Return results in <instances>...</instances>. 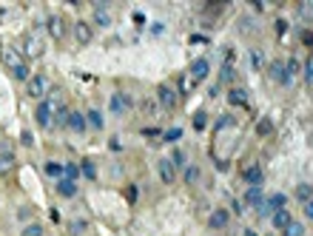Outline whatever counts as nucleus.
Returning a JSON list of instances; mask_svg holds the SVG:
<instances>
[{
  "label": "nucleus",
  "mask_w": 313,
  "mask_h": 236,
  "mask_svg": "<svg viewBox=\"0 0 313 236\" xmlns=\"http://www.w3.org/2000/svg\"><path fill=\"white\" fill-rule=\"evenodd\" d=\"M180 137H182V128H168L165 131V143H177Z\"/></svg>",
  "instance_id": "f704fd0d"
},
{
  "label": "nucleus",
  "mask_w": 313,
  "mask_h": 236,
  "mask_svg": "<svg viewBox=\"0 0 313 236\" xmlns=\"http://www.w3.org/2000/svg\"><path fill=\"white\" fill-rule=\"evenodd\" d=\"M86 120L91 122V128H97V131L102 128V117H100V111H88V117H86Z\"/></svg>",
  "instance_id": "2f4dec72"
},
{
  "label": "nucleus",
  "mask_w": 313,
  "mask_h": 236,
  "mask_svg": "<svg viewBox=\"0 0 313 236\" xmlns=\"http://www.w3.org/2000/svg\"><path fill=\"white\" fill-rule=\"evenodd\" d=\"M228 100H231L233 106H248V91L245 88H231V91H228Z\"/></svg>",
  "instance_id": "6ab92c4d"
},
{
  "label": "nucleus",
  "mask_w": 313,
  "mask_h": 236,
  "mask_svg": "<svg viewBox=\"0 0 313 236\" xmlns=\"http://www.w3.org/2000/svg\"><path fill=\"white\" fill-rule=\"evenodd\" d=\"M0 60H3V65H6V69H12V72H15L17 65H23V54H20V49H15V46H3Z\"/></svg>",
  "instance_id": "f257e3e1"
},
{
  "label": "nucleus",
  "mask_w": 313,
  "mask_h": 236,
  "mask_svg": "<svg viewBox=\"0 0 313 236\" xmlns=\"http://www.w3.org/2000/svg\"><path fill=\"white\" fill-rule=\"evenodd\" d=\"M305 80H307V83H310V86H313V57L305 63Z\"/></svg>",
  "instance_id": "e433bc0d"
},
{
  "label": "nucleus",
  "mask_w": 313,
  "mask_h": 236,
  "mask_svg": "<svg viewBox=\"0 0 313 236\" xmlns=\"http://www.w3.org/2000/svg\"><path fill=\"white\" fill-rule=\"evenodd\" d=\"M40 54H43V43H40V40H37V37H26V40H23V57H29V60H37L40 57Z\"/></svg>",
  "instance_id": "20e7f679"
},
{
  "label": "nucleus",
  "mask_w": 313,
  "mask_h": 236,
  "mask_svg": "<svg viewBox=\"0 0 313 236\" xmlns=\"http://www.w3.org/2000/svg\"><path fill=\"white\" fill-rule=\"evenodd\" d=\"M205 125H208V114H205V111H197V114H194V128L202 131Z\"/></svg>",
  "instance_id": "c756f323"
},
{
  "label": "nucleus",
  "mask_w": 313,
  "mask_h": 236,
  "mask_svg": "<svg viewBox=\"0 0 313 236\" xmlns=\"http://www.w3.org/2000/svg\"><path fill=\"white\" fill-rule=\"evenodd\" d=\"M282 233H285V236H305V228H302L299 222H291V225H288Z\"/></svg>",
  "instance_id": "cd10ccee"
},
{
  "label": "nucleus",
  "mask_w": 313,
  "mask_h": 236,
  "mask_svg": "<svg viewBox=\"0 0 313 236\" xmlns=\"http://www.w3.org/2000/svg\"><path fill=\"white\" fill-rule=\"evenodd\" d=\"M34 120H37V125H43V128H49L51 122H54V111H51V103L49 100H43L40 106H37Z\"/></svg>",
  "instance_id": "f03ea898"
},
{
  "label": "nucleus",
  "mask_w": 313,
  "mask_h": 236,
  "mask_svg": "<svg viewBox=\"0 0 313 236\" xmlns=\"http://www.w3.org/2000/svg\"><path fill=\"white\" fill-rule=\"evenodd\" d=\"M228 222H231V214H228L225 208H217L211 214V219H208V225H211L214 230H222V228H228Z\"/></svg>",
  "instance_id": "9d476101"
},
{
  "label": "nucleus",
  "mask_w": 313,
  "mask_h": 236,
  "mask_svg": "<svg viewBox=\"0 0 313 236\" xmlns=\"http://www.w3.org/2000/svg\"><path fill=\"white\" fill-rule=\"evenodd\" d=\"M46 88H49V80H46V74H34V77L29 80V97H43Z\"/></svg>",
  "instance_id": "39448f33"
},
{
  "label": "nucleus",
  "mask_w": 313,
  "mask_h": 236,
  "mask_svg": "<svg viewBox=\"0 0 313 236\" xmlns=\"http://www.w3.org/2000/svg\"><path fill=\"white\" fill-rule=\"evenodd\" d=\"M291 222H293V216H291V211H285V208L270 216V225H273V228H279V230H285L288 225H291Z\"/></svg>",
  "instance_id": "4468645a"
},
{
  "label": "nucleus",
  "mask_w": 313,
  "mask_h": 236,
  "mask_svg": "<svg viewBox=\"0 0 313 236\" xmlns=\"http://www.w3.org/2000/svg\"><path fill=\"white\" fill-rule=\"evenodd\" d=\"M242 202L245 205H251V208H262V202H265V196H262V188H256V185H251L245 191V196H242Z\"/></svg>",
  "instance_id": "f8f14e48"
},
{
  "label": "nucleus",
  "mask_w": 313,
  "mask_h": 236,
  "mask_svg": "<svg viewBox=\"0 0 313 236\" xmlns=\"http://www.w3.org/2000/svg\"><path fill=\"white\" fill-rule=\"evenodd\" d=\"M296 196L302 202H307V199H313V185H307V182H302V185L296 188Z\"/></svg>",
  "instance_id": "4be33fe9"
},
{
  "label": "nucleus",
  "mask_w": 313,
  "mask_h": 236,
  "mask_svg": "<svg viewBox=\"0 0 313 236\" xmlns=\"http://www.w3.org/2000/svg\"><path fill=\"white\" fill-rule=\"evenodd\" d=\"M262 179H265V174H262V168H259V165H248L245 168V182L248 185H262Z\"/></svg>",
  "instance_id": "ddd939ff"
},
{
  "label": "nucleus",
  "mask_w": 313,
  "mask_h": 236,
  "mask_svg": "<svg viewBox=\"0 0 313 236\" xmlns=\"http://www.w3.org/2000/svg\"><path fill=\"white\" fill-rule=\"evenodd\" d=\"M74 40L80 46H88L91 43V26H88L86 20H77L74 23Z\"/></svg>",
  "instance_id": "6e6552de"
},
{
  "label": "nucleus",
  "mask_w": 313,
  "mask_h": 236,
  "mask_svg": "<svg viewBox=\"0 0 313 236\" xmlns=\"http://www.w3.org/2000/svg\"><path fill=\"white\" fill-rule=\"evenodd\" d=\"M225 80H233V69H231V65H222V83H225Z\"/></svg>",
  "instance_id": "4c0bfd02"
},
{
  "label": "nucleus",
  "mask_w": 313,
  "mask_h": 236,
  "mask_svg": "<svg viewBox=\"0 0 313 236\" xmlns=\"http://www.w3.org/2000/svg\"><path fill=\"white\" fill-rule=\"evenodd\" d=\"M80 171H83V174H86V177H88V179H94V177H97V171H94V165L88 162V159H86V162H83V168H80Z\"/></svg>",
  "instance_id": "c9c22d12"
},
{
  "label": "nucleus",
  "mask_w": 313,
  "mask_h": 236,
  "mask_svg": "<svg viewBox=\"0 0 313 236\" xmlns=\"http://www.w3.org/2000/svg\"><path fill=\"white\" fill-rule=\"evenodd\" d=\"M20 236H43V225H37V222H34V225H29Z\"/></svg>",
  "instance_id": "473e14b6"
},
{
  "label": "nucleus",
  "mask_w": 313,
  "mask_h": 236,
  "mask_svg": "<svg viewBox=\"0 0 313 236\" xmlns=\"http://www.w3.org/2000/svg\"><path fill=\"white\" fill-rule=\"evenodd\" d=\"M125 106H131V100H128L125 94H114V97H111V111H114V114H120Z\"/></svg>",
  "instance_id": "aec40b11"
},
{
  "label": "nucleus",
  "mask_w": 313,
  "mask_h": 236,
  "mask_svg": "<svg viewBox=\"0 0 313 236\" xmlns=\"http://www.w3.org/2000/svg\"><path fill=\"white\" fill-rule=\"evenodd\" d=\"M270 131H273V122H270L268 117H265V120H259V125H256V134H259V137H268Z\"/></svg>",
  "instance_id": "393cba45"
},
{
  "label": "nucleus",
  "mask_w": 313,
  "mask_h": 236,
  "mask_svg": "<svg viewBox=\"0 0 313 236\" xmlns=\"http://www.w3.org/2000/svg\"><path fill=\"white\" fill-rule=\"evenodd\" d=\"M57 193H60V196H66V199H72L74 193H77V185H74L72 179H66V177H63V179L57 182Z\"/></svg>",
  "instance_id": "a211bd4d"
},
{
  "label": "nucleus",
  "mask_w": 313,
  "mask_h": 236,
  "mask_svg": "<svg viewBox=\"0 0 313 236\" xmlns=\"http://www.w3.org/2000/svg\"><path fill=\"white\" fill-rule=\"evenodd\" d=\"M270 77L276 80V83H285V86H288V74H285L282 60H273V63H270Z\"/></svg>",
  "instance_id": "dca6fc26"
},
{
  "label": "nucleus",
  "mask_w": 313,
  "mask_h": 236,
  "mask_svg": "<svg viewBox=\"0 0 313 236\" xmlns=\"http://www.w3.org/2000/svg\"><path fill=\"white\" fill-rule=\"evenodd\" d=\"M63 174H66V179H72V182H74V179L80 177V168H77L74 162H66V165H63Z\"/></svg>",
  "instance_id": "c85d7f7f"
},
{
  "label": "nucleus",
  "mask_w": 313,
  "mask_h": 236,
  "mask_svg": "<svg viewBox=\"0 0 313 236\" xmlns=\"http://www.w3.org/2000/svg\"><path fill=\"white\" fill-rule=\"evenodd\" d=\"M171 162H174V168H188V165H185V151H174V154H171Z\"/></svg>",
  "instance_id": "7c9ffc66"
},
{
  "label": "nucleus",
  "mask_w": 313,
  "mask_h": 236,
  "mask_svg": "<svg viewBox=\"0 0 313 236\" xmlns=\"http://www.w3.org/2000/svg\"><path fill=\"white\" fill-rule=\"evenodd\" d=\"M94 20L100 23V26H111V17H109V12L102 6H97V12H94Z\"/></svg>",
  "instance_id": "a878e982"
},
{
  "label": "nucleus",
  "mask_w": 313,
  "mask_h": 236,
  "mask_svg": "<svg viewBox=\"0 0 313 236\" xmlns=\"http://www.w3.org/2000/svg\"><path fill=\"white\" fill-rule=\"evenodd\" d=\"M157 100H160L165 108H174L177 100H180V94H177L171 86H160V88H157Z\"/></svg>",
  "instance_id": "0eeeda50"
},
{
  "label": "nucleus",
  "mask_w": 313,
  "mask_h": 236,
  "mask_svg": "<svg viewBox=\"0 0 313 236\" xmlns=\"http://www.w3.org/2000/svg\"><path fill=\"white\" fill-rule=\"evenodd\" d=\"M305 216H307V219H313V199L305 202Z\"/></svg>",
  "instance_id": "58836bf2"
},
{
  "label": "nucleus",
  "mask_w": 313,
  "mask_h": 236,
  "mask_svg": "<svg viewBox=\"0 0 313 236\" xmlns=\"http://www.w3.org/2000/svg\"><path fill=\"white\" fill-rule=\"evenodd\" d=\"M208 72H211V63H208L205 57H199V60H194V63H191V72H188V74L199 83V80L208 77Z\"/></svg>",
  "instance_id": "1a4fd4ad"
},
{
  "label": "nucleus",
  "mask_w": 313,
  "mask_h": 236,
  "mask_svg": "<svg viewBox=\"0 0 313 236\" xmlns=\"http://www.w3.org/2000/svg\"><path fill=\"white\" fill-rule=\"evenodd\" d=\"M185 182H188V185H197L199 182V168L197 165H188V168H185Z\"/></svg>",
  "instance_id": "5701e85b"
},
{
  "label": "nucleus",
  "mask_w": 313,
  "mask_h": 236,
  "mask_svg": "<svg viewBox=\"0 0 313 236\" xmlns=\"http://www.w3.org/2000/svg\"><path fill=\"white\" fill-rule=\"evenodd\" d=\"M15 165H17V159H15V154H0V177H6V174H12L15 171Z\"/></svg>",
  "instance_id": "2eb2a0df"
},
{
  "label": "nucleus",
  "mask_w": 313,
  "mask_h": 236,
  "mask_svg": "<svg viewBox=\"0 0 313 236\" xmlns=\"http://www.w3.org/2000/svg\"><path fill=\"white\" fill-rule=\"evenodd\" d=\"M285 202H288V196H285V193H273V196H270V199H265L262 202V208H259V214H276V211H282L285 208Z\"/></svg>",
  "instance_id": "7ed1b4c3"
},
{
  "label": "nucleus",
  "mask_w": 313,
  "mask_h": 236,
  "mask_svg": "<svg viewBox=\"0 0 313 236\" xmlns=\"http://www.w3.org/2000/svg\"><path fill=\"white\" fill-rule=\"evenodd\" d=\"M46 174H49V177H60V174H63V165H60V162H49V165H46Z\"/></svg>",
  "instance_id": "72a5a7b5"
},
{
  "label": "nucleus",
  "mask_w": 313,
  "mask_h": 236,
  "mask_svg": "<svg viewBox=\"0 0 313 236\" xmlns=\"http://www.w3.org/2000/svg\"><path fill=\"white\" fill-rule=\"evenodd\" d=\"M68 128L72 131H86V117L80 114V111H68Z\"/></svg>",
  "instance_id": "f3484780"
},
{
  "label": "nucleus",
  "mask_w": 313,
  "mask_h": 236,
  "mask_svg": "<svg viewBox=\"0 0 313 236\" xmlns=\"http://www.w3.org/2000/svg\"><path fill=\"white\" fill-rule=\"evenodd\" d=\"M245 236H256V233H254V230H245Z\"/></svg>",
  "instance_id": "ea45409f"
},
{
  "label": "nucleus",
  "mask_w": 313,
  "mask_h": 236,
  "mask_svg": "<svg viewBox=\"0 0 313 236\" xmlns=\"http://www.w3.org/2000/svg\"><path fill=\"white\" fill-rule=\"evenodd\" d=\"M12 74H15V80H20V83H23V80H26V83H29V80H31V74H29V65H26V63H23V65H17V69H15V72H12Z\"/></svg>",
  "instance_id": "bb28decb"
},
{
  "label": "nucleus",
  "mask_w": 313,
  "mask_h": 236,
  "mask_svg": "<svg viewBox=\"0 0 313 236\" xmlns=\"http://www.w3.org/2000/svg\"><path fill=\"white\" fill-rule=\"evenodd\" d=\"M194 83H197V80L191 77V74H182L180 77V94H188L191 88H194Z\"/></svg>",
  "instance_id": "b1692460"
},
{
  "label": "nucleus",
  "mask_w": 313,
  "mask_h": 236,
  "mask_svg": "<svg viewBox=\"0 0 313 236\" xmlns=\"http://www.w3.org/2000/svg\"><path fill=\"white\" fill-rule=\"evenodd\" d=\"M299 72H302V65H299V60H296V57H291L288 63H285V74H288V83H291V80L296 77Z\"/></svg>",
  "instance_id": "412c9836"
},
{
  "label": "nucleus",
  "mask_w": 313,
  "mask_h": 236,
  "mask_svg": "<svg viewBox=\"0 0 313 236\" xmlns=\"http://www.w3.org/2000/svg\"><path fill=\"white\" fill-rule=\"evenodd\" d=\"M46 26H49V35L54 37V40H63V37H66V23H63V17H49V20H46Z\"/></svg>",
  "instance_id": "9b49d317"
},
{
  "label": "nucleus",
  "mask_w": 313,
  "mask_h": 236,
  "mask_svg": "<svg viewBox=\"0 0 313 236\" xmlns=\"http://www.w3.org/2000/svg\"><path fill=\"white\" fill-rule=\"evenodd\" d=\"M157 174H160V179L165 182V185H171V182L177 179V168H174L171 159H160V162H157Z\"/></svg>",
  "instance_id": "423d86ee"
}]
</instances>
